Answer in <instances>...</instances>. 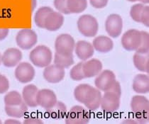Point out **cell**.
Listing matches in <instances>:
<instances>
[{
    "label": "cell",
    "instance_id": "1",
    "mask_svg": "<svg viewBox=\"0 0 149 124\" xmlns=\"http://www.w3.org/2000/svg\"><path fill=\"white\" fill-rule=\"evenodd\" d=\"M74 96L78 102L85 104L90 111L99 109L101 103V91L87 84H81L74 90Z\"/></svg>",
    "mask_w": 149,
    "mask_h": 124
},
{
    "label": "cell",
    "instance_id": "2",
    "mask_svg": "<svg viewBox=\"0 0 149 124\" xmlns=\"http://www.w3.org/2000/svg\"><path fill=\"white\" fill-rule=\"evenodd\" d=\"M29 59L33 65L38 67H46L51 65L53 54L51 49L47 46H38L31 51Z\"/></svg>",
    "mask_w": 149,
    "mask_h": 124
},
{
    "label": "cell",
    "instance_id": "3",
    "mask_svg": "<svg viewBox=\"0 0 149 124\" xmlns=\"http://www.w3.org/2000/svg\"><path fill=\"white\" fill-rule=\"evenodd\" d=\"M77 28L84 36L91 38L97 35L99 29V24L96 18L92 15L85 14L77 20Z\"/></svg>",
    "mask_w": 149,
    "mask_h": 124
},
{
    "label": "cell",
    "instance_id": "4",
    "mask_svg": "<svg viewBox=\"0 0 149 124\" xmlns=\"http://www.w3.org/2000/svg\"><path fill=\"white\" fill-rule=\"evenodd\" d=\"M38 41V36L33 30L24 28L18 32L16 36L17 46L22 50L31 49Z\"/></svg>",
    "mask_w": 149,
    "mask_h": 124
},
{
    "label": "cell",
    "instance_id": "5",
    "mask_svg": "<svg viewBox=\"0 0 149 124\" xmlns=\"http://www.w3.org/2000/svg\"><path fill=\"white\" fill-rule=\"evenodd\" d=\"M74 46L75 42L74 38L70 35L66 33L58 35L55 41L56 53L62 55H72L74 50Z\"/></svg>",
    "mask_w": 149,
    "mask_h": 124
},
{
    "label": "cell",
    "instance_id": "6",
    "mask_svg": "<svg viewBox=\"0 0 149 124\" xmlns=\"http://www.w3.org/2000/svg\"><path fill=\"white\" fill-rule=\"evenodd\" d=\"M65 116V123L68 124H87L90 119L89 112L81 106H74Z\"/></svg>",
    "mask_w": 149,
    "mask_h": 124
},
{
    "label": "cell",
    "instance_id": "7",
    "mask_svg": "<svg viewBox=\"0 0 149 124\" xmlns=\"http://www.w3.org/2000/svg\"><path fill=\"white\" fill-rule=\"evenodd\" d=\"M141 41V33L136 29H130L121 37V45L128 51H136Z\"/></svg>",
    "mask_w": 149,
    "mask_h": 124
},
{
    "label": "cell",
    "instance_id": "8",
    "mask_svg": "<svg viewBox=\"0 0 149 124\" xmlns=\"http://www.w3.org/2000/svg\"><path fill=\"white\" fill-rule=\"evenodd\" d=\"M120 96L111 91H104L100 103L102 110L108 114L116 112L120 106Z\"/></svg>",
    "mask_w": 149,
    "mask_h": 124
},
{
    "label": "cell",
    "instance_id": "9",
    "mask_svg": "<svg viewBox=\"0 0 149 124\" xmlns=\"http://www.w3.org/2000/svg\"><path fill=\"white\" fill-rule=\"evenodd\" d=\"M116 76L112 71L109 70H103L97 75L95 80V85L100 91H107L116 82Z\"/></svg>",
    "mask_w": 149,
    "mask_h": 124
},
{
    "label": "cell",
    "instance_id": "10",
    "mask_svg": "<svg viewBox=\"0 0 149 124\" xmlns=\"http://www.w3.org/2000/svg\"><path fill=\"white\" fill-rule=\"evenodd\" d=\"M14 75L16 79L21 83L26 84L34 79L36 71L33 67L28 62H21L17 65Z\"/></svg>",
    "mask_w": 149,
    "mask_h": 124
},
{
    "label": "cell",
    "instance_id": "11",
    "mask_svg": "<svg viewBox=\"0 0 149 124\" xmlns=\"http://www.w3.org/2000/svg\"><path fill=\"white\" fill-rule=\"evenodd\" d=\"M123 28V20L120 15L112 14L105 21V29L111 38H116L121 35Z\"/></svg>",
    "mask_w": 149,
    "mask_h": 124
},
{
    "label": "cell",
    "instance_id": "12",
    "mask_svg": "<svg viewBox=\"0 0 149 124\" xmlns=\"http://www.w3.org/2000/svg\"><path fill=\"white\" fill-rule=\"evenodd\" d=\"M38 106L44 109H48L53 107L57 102V96L53 90L49 89H43L38 90L36 96Z\"/></svg>",
    "mask_w": 149,
    "mask_h": 124
},
{
    "label": "cell",
    "instance_id": "13",
    "mask_svg": "<svg viewBox=\"0 0 149 124\" xmlns=\"http://www.w3.org/2000/svg\"><path fill=\"white\" fill-rule=\"evenodd\" d=\"M44 68L43 75L45 80H46L48 82L56 84L61 82L64 79L65 75L64 68L58 67L55 64L48 65Z\"/></svg>",
    "mask_w": 149,
    "mask_h": 124
},
{
    "label": "cell",
    "instance_id": "14",
    "mask_svg": "<svg viewBox=\"0 0 149 124\" xmlns=\"http://www.w3.org/2000/svg\"><path fill=\"white\" fill-rule=\"evenodd\" d=\"M23 55L22 51L16 48H8L1 55V63L6 67H16L20 63Z\"/></svg>",
    "mask_w": 149,
    "mask_h": 124
},
{
    "label": "cell",
    "instance_id": "15",
    "mask_svg": "<svg viewBox=\"0 0 149 124\" xmlns=\"http://www.w3.org/2000/svg\"><path fill=\"white\" fill-rule=\"evenodd\" d=\"M64 23V17L60 12L53 11L45 19L44 28L49 31H56L62 27Z\"/></svg>",
    "mask_w": 149,
    "mask_h": 124
},
{
    "label": "cell",
    "instance_id": "16",
    "mask_svg": "<svg viewBox=\"0 0 149 124\" xmlns=\"http://www.w3.org/2000/svg\"><path fill=\"white\" fill-rule=\"evenodd\" d=\"M74 51L79 59L82 61H85L93 56L95 49L92 45L89 42L79 41L75 43Z\"/></svg>",
    "mask_w": 149,
    "mask_h": 124
},
{
    "label": "cell",
    "instance_id": "17",
    "mask_svg": "<svg viewBox=\"0 0 149 124\" xmlns=\"http://www.w3.org/2000/svg\"><path fill=\"white\" fill-rule=\"evenodd\" d=\"M102 63L97 59H90L82 63V70L85 78L97 76L102 70Z\"/></svg>",
    "mask_w": 149,
    "mask_h": 124
},
{
    "label": "cell",
    "instance_id": "18",
    "mask_svg": "<svg viewBox=\"0 0 149 124\" xmlns=\"http://www.w3.org/2000/svg\"><path fill=\"white\" fill-rule=\"evenodd\" d=\"M38 89L34 85H28L25 86L22 91V99L28 107L34 108L38 106L36 96Z\"/></svg>",
    "mask_w": 149,
    "mask_h": 124
},
{
    "label": "cell",
    "instance_id": "19",
    "mask_svg": "<svg viewBox=\"0 0 149 124\" xmlns=\"http://www.w3.org/2000/svg\"><path fill=\"white\" fill-rule=\"evenodd\" d=\"M92 46L99 53H109L114 48V43L111 38L105 35H99L93 40Z\"/></svg>",
    "mask_w": 149,
    "mask_h": 124
},
{
    "label": "cell",
    "instance_id": "20",
    "mask_svg": "<svg viewBox=\"0 0 149 124\" xmlns=\"http://www.w3.org/2000/svg\"><path fill=\"white\" fill-rule=\"evenodd\" d=\"M131 108L134 114L148 112V99L141 95H136L133 96L131 101Z\"/></svg>",
    "mask_w": 149,
    "mask_h": 124
},
{
    "label": "cell",
    "instance_id": "21",
    "mask_svg": "<svg viewBox=\"0 0 149 124\" xmlns=\"http://www.w3.org/2000/svg\"><path fill=\"white\" fill-rule=\"evenodd\" d=\"M133 89L138 94H146L149 91V77L147 75L139 74L133 81Z\"/></svg>",
    "mask_w": 149,
    "mask_h": 124
},
{
    "label": "cell",
    "instance_id": "22",
    "mask_svg": "<svg viewBox=\"0 0 149 124\" xmlns=\"http://www.w3.org/2000/svg\"><path fill=\"white\" fill-rule=\"evenodd\" d=\"M67 114V107L65 104L61 101H57L53 107L46 109V116L56 120L65 118Z\"/></svg>",
    "mask_w": 149,
    "mask_h": 124
},
{
    "label": "cell",
    "instance_id": "23",
    "mask_svg": "<svg viewBox=\"0 0 149 124\" xmlns=\"http://www.w3.org/2000/svg\"><path fill=\"white\" fill-rule=\"evenodd\" d=\"M133 62L136 68L143 72H149V55L147 53L136 52L133 57Z\"/></svg>",
    "mask_w": 149,
    "mask_h": 124
},
{
    "label": "cell",
    "instance_id": "24",
    "mask_svg": "<svg viewBox=\"0 0 149 124\" xmlns=\"http://www.w3.org/2000/svg\"><path fill=\"white\" fill-rule=\"evenodd\" d=\"M28 106L24 103V101L21 103L19 105L15 106H6L5 112L7 116L13 118H20L24 117L28 112Z\"/></svg>",
    "mask_w": 149,
    "mask_h": 124
},
{
    "label": "cell",
    "instance_id": "25",
    "mask_svg": "<svg viewBox=\"0 0 149 124\" xmlns=\"http://www.w3.org/2000/svg\"><path fill=\"white\" fill-rule=\"evenodd\" d=\"M67 7L70 14H80L87 7V0H67Z\"/></svg>",
    "mask_w": 149,
    "mask_h": 124
},
{
    "label": "cell",
    "instance_id": "26",
    "mask_svg": "<svg viewBox=\"0 0 149 124\" xmlns=\"http://www.w3.org/2000/svg\"><path fill=\"white\" fill-rule=\"evenodd\" d=\"M52 8L49 6H42L36 12L34 15V22L36 25L40 28H44V21L47 16L53 12Z\"/></svg>",
    "mask_w": 149,
    "mask_h": 124
},
{
    "label": "cell",
    "instance_id": "27",
    "mask_svg": "<svg viewBox=\"0 0 149 124\" xmlns=\"http://www.w3.org/2000/svg\"><path fill=\"white\" fill-rule=\"evenodd\" d=\"M54 64L62 68H68L74 64L73 55H62L56 53L54 56Z\"/></svg>",
    "mask_w": 149,
    "mask_h": 124
},
{
    "label": "cell",
    "instance_id": "28",
    "mask_svg": "<svg viewBox=\"0 0 149 124\" xmlns=\"http://www.w3.org/2000/svg\"><path fill=\"white\" fill-rule=\"evenodd\" d=\"M6 106L19 105L23 102L22 96L17 91H12L8 92L4 98Z\"/></svg>",
    "mask_w": 149,
    "mask_h": 124
},
{
    "label": "cell",
    "instance_id": "29",
    "mask_svg": "<svg viewBox=\"0 0 149 124\" xmlns=\"http://www.w3.org/2000/svg\"><path fill=\"white\" fill-rule=\"evenodd\" d=\"M82 63H83L82 62H79L78 64L74 65L70 70V78L72 80H74V81H80V80L85 78L83 73V70H82Z\"/></svg>",
    "mask_w": 149,
    "mask_h": 124
},
{
    "label": "cell",
    "instance_id": "30",
    "mask_svg": "<svg viewBox=\"0 0 149 124\" xmlns=\"http://www.w3.org/2000/svg\"><path fill=\"white\" fill-rule=\"evenodd\" d=\"M141 41L139 47L136 51L141 53H147L149 52V34L146 31H141Z\"/></svg>",
    "mask_w": 149,
    "mask_h": 124
},
{
    "label": "cell",
    "instance_id": "31",
    "mask_svg": "<svg viewBox=\"0 0 149 124\" xmlns=\"http://www.w3.org/2000/svg\"><path fill=\"white\" fill-rule=\"evenodd\" d=\"M144 5L142 4H134L130 10V16L134 21L141 23V16L143 12Z\"/></svg>",
    "mask_w": 149,
    "mask_h": 124
},
{
    "label": "cell",
    "instance_id": "32",
    "mask_svg": "<svg viewBox=\"0 0 149 124\" xmlns=\"http://www.w3.org/2000/svg\"><path fill=\"white\" fill-rule=\"evenodd\" d=\"M55 8L61 14H70L67 7V0H54L53 1Z\"/></svg>",
    "mask_w": 149,
    "mask_h": 124
},
{
    "label": "cell",
    "instance_id": "33",
    "mask_svg": "<svg viewBox=\"0 0 149 124\" xmlns=\"http://www.w3.org/2000/svg\"><path fill=\"white\" fill-rule=\"evenodd\" d=\"M9 88V82L4 75L0 74V94H4Z\"/></svg>",
    "mask_w": 149,
    "mask_h": 124
},
{
    "label": "cell",
    "instance_id": "34",
    "mask_svg": "<svg viewBox=\"0 0 149 124\" xmlns=\"http://www.w3.org/2000/svg\"><path fill=\"white\" fill-rule=\"evenodd\" d=\"M134 119L136 121V123L145 124L148 123V112L135 114V118Z\"/></svg>",
    "mask_w": 149,
    "mask_h": 124
},
{
    "label": "cell",
    "instance_id": "35",
    "mask_svg": "<svg viewBox=\"0 0 149 124\" xmlns=\"http://www.w3.org/2000/svg\"><path fill=\"white\" fill-rule=\"evenodd\" d=\"M141 23L146 26H149V6H144L143 12L141 16Z\"/></svg>",
    "mask_w": 149,
    "mask_h": 124
},
{
    "label": "cell",
    "instance_id": "36",
    "mask_svg": "<svg viewBox=\"0 0 149 124\" xmlns=\"http://www.w3.org/2000/svg\"><path fill=\"white\" fill-rule=\"evenodd\" d=\"M109 0H90V4L96 9H102L107 5Z\"/></svg>",
    "mask_w": 149,
    "mask_h": 124
},
{
    "label": "cell",
    "instance_id": "37",
    "mask_svg": "<svg viewBox=\"0 0 149 124\" xmlns=\"http://www.w3.org/2000/svg\"><path fill=\"white\" fill-rule=\"evenodd\" d=\"M24 124H43V121L36 116H28L24 121Z\"/></svg>",
    "mask_w": 149,
    "mask_h": 124
},
{
    "label": "cell",
    "instance_id": "38",
    "mask_svg": "<svg viewBox=\"0 0 149 124\" xmlns=\"http://www.w3.org/2000/svg\"><path fill=\"white\" fill-rule=\"evenodd\" d=\"M109 91H112V92L115 93V94H118L119 96H121V85L119 82L116 81V82L114 83V85H113V87L110 89V90Z\"/></svg>",
    "mask_w": 149,
    "mask_h": 124
},
{
    "label": "cell",
    "instance_id": "39",
    "mask_svg": "<svg viewBox=\"0 0 149 124\" xmlns=\"http://www.w3.org/2000/svg\"><path fill=\"white\" fill-rule=\"evenodd\" d=\"M9 30L8 28H0V41H3L9 35Z\"/></svg>",
    "mask_w": 149,
    "mask_h": 124
},
{
    "label": "cell",
    "instance_id": "40",
    "mask_svg": "<svg viewBox=\"0 0 149 124\" xmlns=\"http://www.w3.org/2000/svg\"><path fill=\"white\" fill-rule=\"evenodd\" d=\"M5 124H21L22 122L16 120V119H7L4 121Z\"/></svg>",
    "mask_w": 149,
    "mask_h": 124
},
{
    "label": "cell",
    "instance_id": "41",
    "mask_svg": "<svg viewBox=\"0 0 149 124\" xmlns=\"http://www.w3.org/2000/svg\"><path fill=\"white\" fill-rule=\"evenodd\" d=\"M122 123H132V124H136V121H135V119H132V118H127L125 119L124 121H123Z\"/></svg>",
    "mask_w": 149,
    "mask_h": 124
},
{
    "label": "cell",
    "instance_id": "42",
    "mask_svg": "<svg viewBox=\"0 0 149 124\" xmlns=\"http://www.w3.org/2000/svg\"><path fill=\"white\" fill-rule=\"evenodd\" d=\"M37 1L36 0H31V12H33L34 11L36 6Z\"/></svg>",
    "mask_w": 149,
    "mask_h": 124
},
{
    "label": "cell",
    "instance_id": "43",
    "mask_svg": "<svg viewBox=\"0 0 149 124\" xmlns=\"http://www.w3.org/2000/svg\"><path fill=\"white\" fill-rule=\"evenodd\" d=\"M138 1H141L142 3H143V4H148L149 3V0H138Z\"/></svg>",
    "mask_w": 149,
    "mask_h": 124
},
{
    "label": "cell",
    "instance_id": "44",
    "mask_svg": "<svg viewBox=\"0 0 149 124\" xmlns=\"http://www.w3.org/2000/svg\"><path fill=\"white\" fill-rule=\"evenodd\" d=\"M129 1H132V2H135V1H138V0H128Z\"/></svg>",
    "mask_w": 149,
    "mask_h": 124
},
{
    "label": "cell",
    "instance_id": "45",
    "mask_svg": "<svg viewBox=\"0 0 149 124\" xmlns=\"http://www.w3.org/2000/svg\"><path fill=\"white\" fill-rule=\"evenodd\" d=\"M1 53H0V65H1Z\"/></svg>",
    "mask_w": 149,
    "mask_h": 124
},
{
    "label": "cell",
    "instance_id": "46",
    "mask_svg": "<svg viewBox=\"0 0 149 124\" xmlns=\"http://www.w3.org/2000/svg\"><path fill=\"white\" fill-rule=\"evenodd\" d=\"M1 123H2V122H1V119H0V124H1Z\"/></svg>",
    "mask_w": 149,
    "mask_h": 124
}]
</instances>
